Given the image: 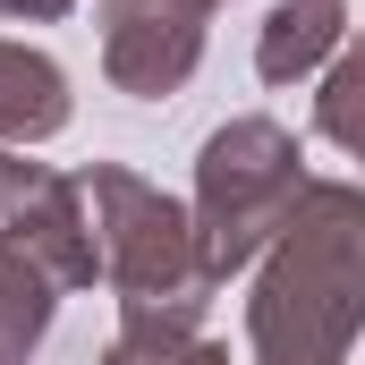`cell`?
Returning <instances> with one entry per match:
<instances>
[{
    "instance_id": "cell-4",
    "label": "cell",
    "mask_w": 365,
    "mask_h": 365,
    "mask_svg": "<svg viewBox=\"0 0 365 365\" xmlns=\"http://www.w3.org/2000/svg\"><path fill=\"white\" fill-rule=\"evenodd\" d=\"M221 0H102V77L136 102H162L195 77L204 26Z\"/></svg>"
},
{
    "instance_id": "cell-9",
    "label": "cell",
    "mask_w": 365,
    "mask_h": 365,
    "mask_svg": "<svg viewBox=\"0 0 365 365\" xmlns=\"http://www.w3.org/2000/svg\"><path fill=\"white\" fill-rule=\"evenodd\" d=\"M102 365H230V349L204 331H119Z\"/></svg>"
},
{
    "instance_id": "cell-11",
    "label": "cell",
    "mask_w": 365,
    "mask_h": 365,
    "mask_svg": "<svg viewBox=\"0 0 365 365\" xmlns=\"http://www.w3.org/2000/svg\"><path fill=\"white\" fill-rule=\"evenodd\" d=\"M77 0H0V17H68Z\"/></svg>"
},
{
    "instance_id": "cell-2",
    "label": "cell",
    "mask_w": 365,
    "mask_h": 365,
    "mask_svg": "<svg viewBox=\"0 0 365 365\" xmlns=\"http://www.w3.org/2000/svg\"><path fill=\"white\" fill-rule=\"evenodd\" d=\"M77 195H86V221H93V264L119 289V331H204V306L221 280L204 264L195 212L119 162L77 170Z\"/></svg>"
},
{
    "instance_id": "cell-3",
    "label": "cell",
    "mask_w": 365,
    "mask_h": 365,
    "mask_svg": "<svg viewBox=\"0 0 365 365\" xmlns=\"http://www.w3.org/2000/svg\"><path fill=\"white\" fill-rule=\"evenodd\" d=\"M306 187L314 179L297 170V136L280 119H230L195 162V238H204L212 280L247 272L280 238V221L297 212Z\"/></svg>"
},
{
    "instance_id": "cell-10",
    "label": "cell",
    "mask_w": 365,
    "mask_h": 365,
    "mask_svg": "<svg viewBox=\"0 0 365 365\" xmlns=\"http://www.w3.org/2000/svg\"><path fill=\"white\" fill-rule=\"evenodd\" d=\"M43 179H51L43 162H26V153H0V230H9V212H17V204H26Z\"/></svg>"
},
{
    "instance_id": "cell-6",
    "label": "cell",
    "mask_w": 365,
    "mask_h": 365,
    "mask_svg": "<svg viewBox=\"0 0 365 365\" xmlns=\"http://www.w3.org/2000/svg\"><path fill=\"white\" fill-rule=\"evenodd\" d=\"M68 128V77L26 51V43H0V145H43Z\"/></svg>"
},
{
    "instance_id": "cell-8",
    "label": "cell",
    "mask_w": 365,
    "mask_h": 365,
    "mask_svg": "<svg viewBox=\"0 0 365 365\" xmlns=\"http://www.w3.org/2000/svg\"><path fill=\"white\" fill-rule=\"evenodd\" d=\"M314 128H323L340 153H357V162H365V34H357V43H340V60L323 68Z\"/></svg>"
},
{
    "instance_id": "cell-5",
    "label": "cell",
    "mask_w": 365,
    "mask_h": 365,
    "mask_svg": "<svg viewBox=\"0 0 365 365\" xmlns=\"http://www.w3.org/2000/svg\"><path fill=\"white\" fill-rule=\"evenodd\" d=\"M340 43H349V0H280L264 17V34H255V77L264 86H297Z\"/></svg>"
},
{
    "instance_id": "cell-1",
    "label": "cell",
    "mask_w": 365,
    "mask_h": 365,
    "mask_svg": "<svg viewBox=\"0 0 365 365\" xmlns=\"http://www.w3.org/2000/svg\"><path fill=\"white\" fill-rule=\"evenodd\" d=\"M365 331V195L349 179H314L297 212L264 247L247 297V357L255 365H349Z\"/></svg>"
},
{
    "instance_id": "cell-7",
    "label": "cell",
    "mask_w": 365,
    "mask_h": 365,
    "mask_svg": "<svg viewBox=\"0 0 365 365\" xmlns=\"http://www.w3.org/2000/svg\"><path fill=\"white\" fill-rule=\"evenodd\" d=\"M51 306H60V280L0 230V365H26V349L51 331Z\"/></svg>"
}]
</instances>
